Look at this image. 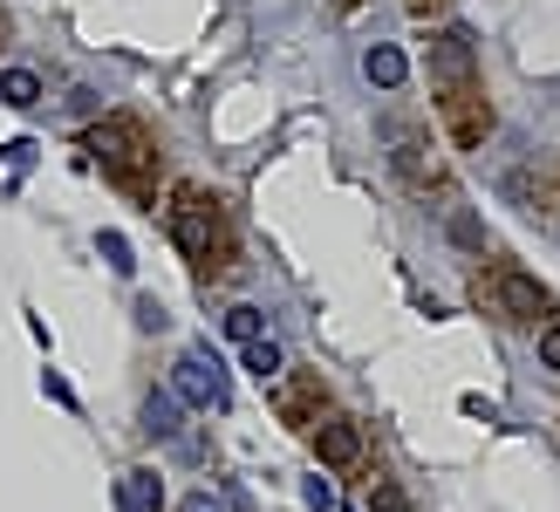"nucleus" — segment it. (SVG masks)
<instances>
[{
  "mask_svg": "<svg viewBox=\"0 0 560 512\" xmlns=\"http://www.w3.org/2000/svg\"><path fill=\"white\" fill-rule=\"evenodd\" d=\"M164 225H172L178 253L191 260L199 280H219L240 267V240H233V219L226 206L206 191V185H172V206H164Z\"/></svg>",
  "mask_w": 560,
  "mask_h": 512,
  "instance_id": "1",
  "label": "nucleus"
},
{
  "mask_svg": "<svg viewBox=\"0 0 560 512\" xmlns=\"http://www.w3.org/2000/svg\"><path fill=\"white\" fill-rule=\"evenodd\" d=\"M82 151H90V164H103V178L130 191V198H158V144H151V130L144 117H130V109H117V117H96L90 137H82ZM158 212V206H151Z\"/></svg>",
  "mask_w": 560,
  "mask_h": 512,
  "instance_id": "2",
  "label": "nucleus"
},
{
  "mask_svg": "<svg viewBox=\"0 0 560 512\" xmlns=\"http://www.w3.org/2000/svg\"><path fill=\"white\" fill-rule=\"evenodd\" d=\"M471 307H479V315H492V322H513V328H540L547 288H540L526 267L499 260V267H486V274H471Z\"/></svg>",
  "mask_w": 560,
  "mask_h": 512,
  "instance_id": "3",
  "label": "nucleus"
},
{
  "mask_svg": "<svg viewBox=\"0 0 560 512\" xmlns=\"http://www.w3.org/2000/svg\"><path fill=\"white\" fill-rule=\"evenodd\" d=\"M376 137H383V151H389V171L410 185V191H452V178H444V158L431 151V130L417 124V117H389L376 124Z\"/></svg>",
  "mask_w": 560,
  "mask_h": 512,
  "instance_id": "4",
  "label": "nucleus"
},
{
  "mask_svg": "<svg viewBox=\"0 0 560 512\" xmlns=\"http://www.w3.org/2000/svg\"><path fill=\"white\" fill-rule=\"evenodd\" d=\"M438 124H444V137H452L458 151H479L492 137V124H499L486 82H452V90H438Z\"/></svg>",
  "mask_w": 560,
  "mask_h": 512,
  "instance_id": "5",
  "label": "nucleus"
},
{
  "mask_svg": "<svg viewBox=\"0 0 560 512\" xmlns=\"http://www.w3.org/2000/svg\"><path fill=\"white\" fill-rule=\"evenodd\" d=\"M307 444H315L322 472H362V458H370V438H362V423L342 417V410H322L315 431H307Z\"/></svg>",
  "mask_w": 560,
  "mask_h": 512,
  "instance_id": "6",
  "label": "nucleus"
},
{
  "mask_svg": "<svg viewBox=\"0 0 560 512\" xmlns=\"http://www.w3.org/2000/svg\"><path fill=\"white\" fill-rule=\"evenodd\" d=\"M267 404L280 410V423L315 431V417L328 410V389H322V376H294V369H280V376L267 383Z\"/></svg>",
  "mask_w": 560,
  "mask_h": 512,
  "instance_id": "7",
  "label": "nucleus"
},
{
  "mask_svg": "<svg viewBox=\"0 0 560 512\" xmlns=\"http://www.w3.org/2000/svg\"><path fill=\"white\" fill-rule=\"evenodd\" d=\"M172 396H178L185 410H219V404H226V376L212 369L206 349L199 356H178L172 362Z\"/></svg>",
  "mask_w": 560,
  "mask_h": 512,
  "instance_id": "8",
  "label": "nucleus"
},
{
  "mask_svg": "<svg viewBox=\"0 0 560 512\" xmlns=\"http://www.w3.org/2000/svg\"><path fill=\"white\" fill-rule=\"evenodd\" d=\"M431 82L452 90V82H479V48H471L465 27H438L431 35Z\"/></svg>",
  "mask_w": 560,
  "mask_h": 512,
  "instance_id": "9",
  "label": "nucleus"
},
{
  "mask_svg": "<svg viewBox=\"0 0 560 512\" xmlns=\"http://www.w3.org/2000/svg\"><path fill=\"white\" fill-rule=\"evenodd\" d=\"M362 75H370V90H404L410 55L397 42H370V48H362Z\"/></svg>",
  "mask_w": 560,
  "mask_h": 512,
  "instance_id": "10",
  "label": "nucleus"
},
{
  "mask_svg": "<svg viewBox=\"0 0 560 512\" xmlns=\"http://www.w3.org/2000/svg\"><path fill=\"white\" fill-rule=\"evenodd\" d=\"M0 103H8V109H35L42 103V75L35 69H0Z\"/></svg>",
  "mask_w": 560,
  "mask_h": 512,
  "instance_id": "11",
  "label": "nucleus"
},
{
  "mask_svg": "<svg viewBox=\"0 0 560 512\" xmlns=\"http://www.w3.org/2000/svg\"><path fill=\"white\" fill-rule=\"evenodd\" d=\"M144 431L151 438H178V396L172 389H151L144 396Z\"/></svg>",
  "mask_w": 560,
  "mask_h": 512,
  "instance_id": "12",
  "label": "nucleus"
},
{
  "mask_svg": "<svg viewBox=\"0 0 560 512\" xmlns=\"http://www.w3.org/2000/svg\"><path fill=\"white\" fill-rule=\"evenodd\" d=\"M240 362L254 369L260 383H273L280 369H288V356H280V341H273V335H260V341H246V349H240Z\"/></svg>",
  "mask_w": 560,
  "mask_h": 512,
  "instance_id": "13",
  "label": "nucleus"
},
{
  "mask_svg": "<svg viewBox=\"0 0 560 512\" xmlns=\"http://www.w3.org/2000/svg\"><path fill=\"white\" fill-rule=\"evenodd\" d=\"M219 328H226L240 349H246V341H260V335H267V315H260L254 301H240V307H226V315H219Z\"/></svg>",
  "mask_w": 560,
  "mask_h": 512,
  "instance_id": "14",
  "label": "nucleus"
},
{
  "mask_svg": "<svg viewBox=\"0 0 560 512\" xmlns=\"http://www.w3.org/2000/svg\"><path fill=\"white\" fill-rule=\"evenodd\" d=\"M506 198H520L526 212H547V206H553V191L534 178V171H506Z\"/></svg>",
  "mask_w": 560,
  "mask_h": 512,
  "instance_id": "15",
  "label": "nucleus"
},
{
  "mask_svg": "<svg viewBox=\"0 0 560 512\" xmlns=\"http://www.w3.org/2000/svg\"><path fill=\"white\" fill-rule=\"evenodd\" d=\"M370 512H417V505L404 499L397 478H383V472H376V478H370Z\"/></svg>",
  "mask_w": 560,
  "mask_h": 512,
  "instance_id": "16",
  "label": "nucleus"
},
{
  "mask_svg": "<svg viewBox=\"0 0 560 512\" xmlns=\"http://www.w3.org/2000/svg\"><path fill=\"white\" fill-rule=\"evenodd\" d=\"M96 253H103V267H109V274H137L130 240H124V233H103V240H96Z\"/></svg>",
  "mask_w": 560,
  "mask_h": 512,
  "instance_id": "17",
  "label": "nucleus"
},
{
  "mask_svg": "<svg viewBox=\"0 0 560 512\" xmlns=\"http://www.w3.org/2000/svg\"><path fill=\"white\" fill-rule=\"evenodd\" d=\"M130 499H144L151 512H164V478L158 472H130Z\"/></svg>",
  "mask_w": 560,
  "mask_h": 512,
  "instance_id": "18",
  "label": "nucleus"
},
{
  "mask_svg": "<svg viewBox=\"0 0 560 512\" xmlns=\"http://www.w3.org/2000/svg\"><path fill=\"white\" fill-rule=\"evenodd\" d=\"M534 349H540V369H553V376H560V322H540Z\"/></svg>",
  "mask_w": 560,
  "mask_h": 512,
  "instance_id": "19",
  "label": "nucleus"
},
{
  "mask_svg": "<svg viewBox=\"0 0 560 512\" xmlns=\"http://www.w3.org/2000/svg\"><path fill=\"white\" fill-rule=\"evenodd\" d=\"M452 240H458V246H471V253H479V246H486V225L471 219V212H458V206H452Z\"/></svg>",
  "mask_w": 560,
  "mask_h": 512,
  "instance_id": "20",
  "label": "nucleus"
},
{
  "mask_svg": "<svg viewBox=\"0 0 560 512\" xmlns=\"http://www.w3.org/2000/svg\"><path fill=\"white\" fill-rule=\"evenodd\" d=\"M301 505H307V512H335V486H328L322 472H315V478L301 486Z\"/></svg>",
  "mask_w": 560,
  "mask_h": 512,
  "instance_id": "21",
  "label": "nucleus"
},
{
  "mask_svg": "<svg viewBox=\"0 0 560 512\" xmlns=\"http://www.w3.org/2000/svg\"><path fill=\"white\" fill-rule=\"evenodd\" d=\"M164 322H172V315H164V301H158V294H137V328H144V335H158Z\"/></svg>",
  "mask_w": 560,
  "mask_h": 512,
  "instance_id": "22",
  "label": "nucleus"
},
{
  "mask_svg": "<svg viewBox=\"0 0 560 512\" xmlns=\"http://www.w3.org/2000/svg\"><path fill=\"white\" fill-rule=\"evenodd\" d=\"M42 389L55 396V404H62V410H75V389L62 383V376H55V369H42Z\"/></svg>",
  "mask_w": 560,
  "mask_h": 512,
  "instance_id": "23",
  "label": "nucleus"
},
{
  "mask_svg": "<svg viewBox=\"0 0 560 512\" xmlns=\"http://www.w3.org/2000/svg\"><path fill=\"white\" fill-rule=\"evenodd\" d=\"M178 512H226V499H219V492H191Z\"/></svg>",
  "mask_w": 560,
  "mask_h": 512,
  "instance_id": "24",
  "label": "nucleus"
},
{
  "mask_svg": "<svg viewBox=\"0 0 560 512\" xmlns=\"http://www.w3.org/2000/svg\"><path fill=\"white\" fill-rule=\"evenodd\" d=\"M444 8V0H410V14H438Z\"/></svg>",
  "mask_w": 560,
  "mask_h": 512,
  "instance_id": "25",
  "label": "nucleus"
},
{
  "mask_svg": "<svg viewBox=\"0 0 560 512\" xmlns=\"http://www.w3.org/2000/svg\"><path fill=\"white\" fill-rule=\"evenodd\" d=\"M8 35H14V21H8V14H0V48H8Z\"/></svg>",
  "mask_w": 560,
  "mask_h": 512,
  "instance_id": "26",
  "label": "nucleus"
},
{
  "mask_svg": "<svg viewBox=\"0 0 560 512\" xmlns=\"http://www.w3.org/2000/svg\"><path fill=\"white\" fill-rule=\"evenodd\" d=\"M335 8H355V0H335Z\"/></svg>",
  "mask_w": 560,
  "mask_h": 512,
  "instance_id": "27",
  "label": "nucleus"
}]
</instances>
